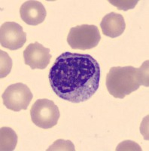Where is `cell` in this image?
I'll use <instances>...</instances> for the list:
<instances>
[{
  "instance_id": "5b68a950",
  "label": "cell",
  "mask_w": 149,
  "mask_h": 151,
  "mask_svg": "<svg viewBox=\"0 0 149 151\" xmlns=\"http://www.w3.org/2000/svg\"><path fill=\"white\" fill-rule=\"evenodd\" d=\"M2 98L6 108L19 112L27 109L33 94L26 85L17 83L9 86L2 94Z\"/></svg>"
},
{
  "instance_id": "ba28073f",
  "label": "cell",
  "mask_w": 149,
  "mask_h": 151,
  "mask_svg": "<svg viewBox=\"0 0 149 151\" xmlns=\"http://www.w3.org/2000/svg\"><path fill=\"white\" fill-rule=\"evenodd\" d=\"M20 14L21 19L26 24L37 26L45 21L47 12L45 6L41 2L29 0L21 5Z\"/></svg>"
},
{
  "instance_id": "7a4b0ae2",
  "label": "cell",
  "mask_w": 149,
  "mask_h": 151,
  "mask_svg": "<svg viewBox=\"0 0 149 151\" xmlns=\"http://www.w3.org/2000/svg\"><path fill=\"white\" fill-rule=\"evenodd\" d=\"M148 87V60L139 68L132 66L114 67L110 69L106 76L108 92L115 98L123 99L140 87Z\"/></svg>"
},
{
  "instance_id": "52a82bcc",
  "label": "cell",
  "mask_w": 149,
  "mask_h": 151,
  "mask_svg": "<svg viewBox=\"0 0 149 151\" xmlns=\"http://www.w3.org/2000/svg\"><path fill=\"white\" fill-rule=\"evenodd\" d=\"M25 64L29 66L32 70H44L48 67L51 58L50 49L36 42L31 43L24 52Z\"/></svg>"
},
{
  "instance_id": "7c38bea8",
  "label": "cell",
  "mask_w": 149,
  "mask_h": 151,
  "mask_svg": "<svg viewBox=\"0 0 149 151\" xmlns=\"http://www.w3.org/2000/svg\"><path fill=\"white\" fill-rule=\"evenodd\" d=\"M47 150H76L73 144L70 141L57 140Z\"/></svg>"
},
{
  "instance_id": "3957f363",
  "label": "cell",
  "mask_w": 149,
  "mask_h": 151,
  "mask_svg": "<svg viewBox=\"0 0 149 151\" xmlns=\"http://www.w3.org/2000/svg\"><path fill=\"white\" fill-rule=\"evenodd\" d=\"M30 116L36 126L43 129H49L57 125L60 113L58 106L53 101L38 99L31 107Z\"/></svg>"
},
{
  "instance_id": "4fadbf2b",
  "label": "cell",
  "mask_w": 149,
  "mask_h": 151,
  "mask_svg": "<svg viewBox=\"0 0 149 151\" xmlns=\"http://www.w3.org/2000/svg\"><path fill=\"white\" fill-rule=\"evenodd\" d=\"M111 5L116 6L119 10L127 11L129 9H132L135 7L138 1H108Z\"/></svg>"
},
{
  "instance_id": "6da1fadb",
  "label": "cell",
  "mask_w": 149,
  "mask_h": 151,
  "mask_svg": "<svg viewBox=\"0 0 149 151\" xmlns=\"http://www.w3.org/2000/svg\"><path fill=\"white\" fill-rule=\"evenodd\" d=\"M48 76L59 98L81 103L89 100L99 88L100 67L91 55L66 52L55 60Z\"/></svg>"
},
{
  "instance_id": "8fae6325",
  "label": "cell",
  "mask_w": 149,
  "mask_h": 151,
  "mask_svg": "<svg viewBox=\"0 0 149 151\" xmlns=\"http://www.w3.org/2000/svg\"><path fill=\"white\" fill-rule=\"evenodd\" d=\"M1 54V73L0 78L5 77L11 72L12 67V60L9 55L2 50L0 51Z\"/></svg>"
},
{
  "instance_id": "9c48e42d",
  "label": "cell",
  "mask_w": 149,
  "mask_h": 151,
  "mask_svg": "<svg viewBox=\"0 0 149 151\" xmlns=\"http://www.w3.org/2000/svg\"><path fill=\"white\" fill-rule=\"evenodd\" d=\"M100 27L105 36L114 39L123 34L126 28L125 21L121 14L111 12L103 17Z\"/></svg>"
},
{
  "instance_id": "277c9868",
  "label": "cell",
  "mask_w": 149,
  "mask_h": 151,
  "mask_svg": "<svg viewBox=\"0 0 149 151\" xmlns=\"http://www.w3.org/2000/svg\"><path fill=\"white\" fill-rule=\"evenodd\" d=\"M100 40L97 27L88 24L71 28L67 36V42L72 49H91L97 46Z\"/></svg>"
},
{
  "instance_id": "30bf717a",
  "label": "cell",
  "mask_w": 149,
  "mask_h": 151,
  "mask_svg": "<svg viewBox=\"0 0 149 151\" xmlns=\"http://www.w3.org/2000/svg\"><path fill=\"white\" fill-rule=\"evenodd\" d=\"M0 143L1 151L14 150L17 144V135L16 132L9 127L1 128Z\"/></svg>"
},
{
  "instance_id": "8992f818",
  "label": "cell",
  "mask_w": 149,
  "mask_h": 151,
  "mask_svg": "<svg viewBox=\"0 0 149 151\" xmlns=\"http://www.w3.org/2000/svg\"><path fill=\"white\" fill-rule=\"evenodd\" d=\"M26 42V33L17 23L9 21L0 28V43L4 48L11 51L22 48Z\"/></svg>"
}]
</instances>
